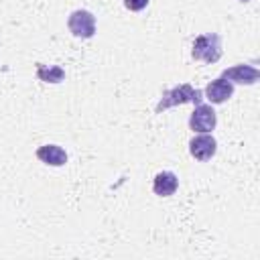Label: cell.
Here are the masks:
<instances>
[{
    "label": "cell",
    "mask_w": 260,
    "mask_h": 260,
    "mask_svg": "<svg viewBox=\"0 0 260 260\" xmlns=\"http://www.w3.org/2000/svg\"><path fill=\"white\" fill-rule=\"evenodd\" d=\"M201 100H203V91L201 89H197V87H193L189 83H181V85H175V87H171V89H167L162 93L160 102L156 104V114H160L162 110H169L173 106L187 104V102L197 106V104H201Z\"/></svg>",
    "instance_id": "cell-1"
},
{
    "label": "cell",
    "mask_w": 260,
    "mask_h": 260,
    "mask_svg": "<svg viewBox=\"0 0 260 260\" xmlns=\"http://www.w3.org/2000/svg\"><path fill=\"white\" fill-rule=\"evenodd\" d=\"M191 57L203 63H217L221 57V39L217 32H205L195 37Z\"/></svg>",
    "instance_id": "cell-2"
},
{
    "label": "cell",
    "mask_w": 260,
    "mask_h": 260,
    "mask_svg": "<svg viewBox=\"0 0 260 260\" xmlns=\"http://www.w3.org/2000/svg\"><path fill=\"white\" fill-rule=\"evenodd\" d=\"M67 26L77 39H91L95 32V16L89 10H73L67 18Z\"/></svg>",
    "instance_id": "cell-3"
},
{
    "label": "cell",
    "mask_w": 260,
    "mask_h": 260,
    "mask_svg": "<svg viewBox=\"0 0 260 260\" xmlns=\"http://www.w3.org/2000/svg\"><path fill=\"white\" fill-rule=\"evenodd\" d=\"M217 124L215 110L207 104H197L189 116V128L193 132H211Z\"/></svg>",
    "instance_id": "cell-4"
},
{
    "label": "cell",
    "mask_w": 260,
    "mask_h": 260,
    "mask_svg": "<svg viewBox=\"0 0 260 260\" xmlns=\"http://www.w3.org/2000/svg\"><path fill=\"white\" fill-rule=\"evenodd\" d=\"M215 150H217V142H215V138L209 132H203V134L193 136L189 140V152H191V156L197 158V160H201V162L203 160H209L215 154Z\"/></svg>",
    "instance_id": "cell-5"
},
{
    "label": "cell",
    "mask_w": 260,
    "mask_h": 260,
    "mask_svg": "<svg viewBox=\"0 0 260 260\" xmlns=\"http://www.w3.org/2000/svg\"><path fill=\"white\" fill-rule=\"evenodd\" d=\"M221 77L228 79V81H232V83L252 85V83L258 81L260 71H258L256 67H252V65L240 63V65H234V67H230V69H223V71H221Z\"/></svg>",
    "instance_id": "cell-6"
},
{
    "label": "cell",
    "mask_w": 260,
    "mask_h": 260,
    "mask_svg": "<svg viewBox=\"0 0 260 260\" xmlns=\"http://www.w3.org/2000/svg\"><path fill=\"white\" fill-rule=\"evenodd\" d=\"M203 95L211 102V104H223L228 102L232 95H234V83L223 79V77H217L213 81H209L203 89Z\"/></svg>",
    "instance_id": "cell-7"
},
{
    "label": "cell",
    "mask_w": 260,
    "mask_h": 260,
    "mask_svg": "<svg viewBox=\"0 0 260 260\" xmlns=\"http://www.w3.org/2000/svg\"><path fill=\"white\" fill-rule=\"evenodd\" d=\"M179 187V179L175 173L171 171H160L154 175V181H152V191L154 195L158 197H171Z\"/></svg>",
    "instance_id": "cell-8"
},
{
    "label": "cell",
    "mask_w": 260,
    "mask_h": 260,
    "mask_svg": "<svg viewBox=\"0 0 260 260\" xmlns=\"http://www.w3.org/2000/svg\"><path fill=\"white\" fill-rule=\"evenodd\" d=\"M37 158L51 167H63L67 162V152L59 144H43L37 148Z\"/></svg>",
    "instance_id": "cell-9"
},
{
    "label": "cell",
    "mask_w": 260,
    "mask_h": 260,
    "mask_svg": "<svg viewBox=\"0 0 260 260\" xmlns=\"http://www.w3.org/2000/svg\"><path fill=\"white\" fill-rule=\"evenodd\" d=\"M37 77L41 81H47V83H59V81H63L65 71L61 67H57V65H43V63H39L37 65Z\"/></svg>",
    "instance_id": "cell-10"
},
{
    "label": "cell",
    "mask_w": 260,
    "mask_h": 260,
    "mask_svg": "<svg viewBox=\"0 0 260 260\" xmlns=\"http://www.w3.org/2000/svg\"><path fill=\"white\" fill-rule=\"evenodd\" d=\"M148 2H150V0H124V6H126L128 10H132V12H138V10L146 8Z\"/></svg>",
    "instance_id": "cell-11"
},
{
    "label": "cell",
    "mask_w": 260,
    "mask_h": 260,
    "mask_svg": "<svg viewBox=\"0 0 260 260\" xmlns=\"http://www.w3.org/2000/svg\"><path fill=\"white\" fill-rule=\"evenodd\" d=\"M240 2H244V4H246V2H250V0H240Z\"/></svg>",
    "instance_id": "cell-12"
}]
</instances>
